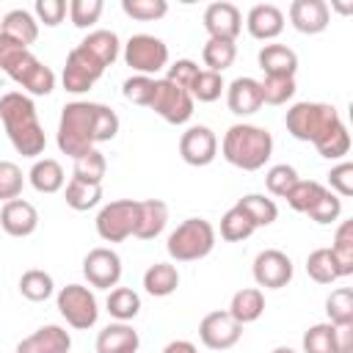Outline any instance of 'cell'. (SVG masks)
<instances>
[{"label": "cell", "instance_id": "obj_24", "mask_svg": "<svg viewBox=\"0 0 353 353\" xmlns=\"http://www.w3.org/2000/svg\"><path fill=\"white\" fill-rule=\"evenodd\" d=\"M256 61H259V69L270 77H295L298 72V55L287 44H265Z\"/></svg>", "mask_w": 353, "mask_h": 353}, {"label": "cell", "instance_id": "obj_18", "mask_svg": "<svg viewBox=\"0 0 353 353\" xmlns=\"http://www.w3.org/2000/svg\"><path fill=\"white\" fill-rule=\"evenodd\" d=\"M0 226L11 237H28L39 229V212L25 199H11L0 210Z\"/></svg>", "mask_w": 353, "mask_h": 353}, {"label": "cell", "instance_id": "obj_2", "mask_svg": "<svg viewBox=\"0 0 353 353\" xmlns=\"http://www.w3.org/2000/svg\"><path fill=\"white\" fill-rule=\"evenodd\" d=\"M0 121L6 127V135L11 146L22 157H39L47 146L44 127L39 121L36 105L28 94L22 91H8L0 97Z\"/></svg>", "mask_w": 353, "mask_h": 353}, {"label": "cell", "instance_id": "obj_17", "mask_svg": "<svg viewBox=\"0 0 353 353\" xmlns=\"http://www.w3.org/2000/svg\"><path fill=\"white\" fill-rule=\"evenodd\" d=\"M290 22L298 33L314 36L323 33L331 22V11L325 0H292L290 6Z\"/></svg>", "mask_w": 353, "mask_h": 353}, {"label": "cell", "instance_id": "obj_45", "mask_svg": "<svg viewBox=\"0 0 353 353\" xmlns=\"http://www.w3.org/2000/svg\"><path fill=\"white\" fill-rule=\"evenodd\" d=\"M314 149H317V154L325 157V160H342V157L350 152V135H347L345 121H342L336 130H331L320 143H314Z\"/></svg>", "mask_w": 353, "mask_h": 353}, {"label": "cell", "instance_id": "obj_11", "mask_svg": "<svg viewBox=\"0 0 353 353\" xmlns=\"http://www.w3.org/2000/svg\"><path fill=\"white\" fill-rule=\"evenodd\" d=\"M102 74H105V69L77 44V47L69 50V55H66L61 80H63V88H66L69 94H85Z\"/></svg>", "mask_w": 353, "mask_h": 353}, {"label": "cell", "instance_id": "obj_34", "mask_svg": "<svg viewBox=\"0 0 353 353\" xmlns=\"http://www.w3.org/2000/svg\"><path fill=\"white\" fill-rule=\"evenodd\" d=\"M303 353H339L336 347V325L314 323L303 331Z\"/></svg>", "mask_w": 353, "mask_h": 353}, {"label": "cell", "instance_id": "obj_55", "mask_svg": "<svg viewBox=\"0 0 353 353\" xmlns=\"http://www.w3.org/2000/svg\"><path fill=\"white\" fill-rule=\"evenodd\" d=\"M163 353H199V347L193 342H188V339H174V342H168L163 347Z\"/></svg>", "mask_w": 353, "mask_h": 353}, {"label": "cell", "instance_id": "obj_19", "mask_svg": "<svg viewBox=\"0 0 353 353\" xmlns=\"http://www.w3.org/2000/svg\"><path fill=\"white\" fill-rule=\"evenodd\" d=\"M72 336L61 325H41L30 336H25L14 353H69Z\"/></svg>", "mask_w": 353, "mask_h": 353}, {"label": "cell", "instance_id": "obj_27", "mask_svg": "<svg viewBox=\"0 0 353 353\" xmlns=\"http://www.w3.org/2000/svg\"><path fill=\"white\" fill-rule=\"evenodd\" d=\"M80 47L102 66V69H108V66H113V61L119 58V36L113 33V30H105V28H99V30H91L83 41H80Z\"/></svg>", "mask_w": 353, "mask_h": 353}, {"label": "cell", "instance_id": "obj_8", "mask_svg": "<svg viewBox=\"0 0 353 353\" xmlns=\"http://www.w3.org/2000/svg\"><path fill=\"white\" fill-rule=\"evenodd\" d=\"M55 303H58L61 317H63L72 328H77V331H88V328H94L97 320H99L97 298H94V292H91L88 287H83V284H66V287H61Z\"/></svg>", "mask_w": 353, "mask_h": 353}, {"label": "cell", "instance_id": "obj_42", "mask_svg": "<svg viewBox=\"0 0 353 353\" xmlns=\"http://www.w3.org/2000/svg\"><path fill=\"white\" fill-rule=\"evenodd\" d=\"M323 190H325V185H320V182H314V179H298V182L292 185V190H290L284 199H287V204H290L295 212H309L312 204L323 196Z\"/></svg>", "mask_w": 353, "mask_h": 353}, {"label": "cell", "instance_id": "obj_22", "mask_svg": "<svg viewBox=\"0 0 353 353\" xmlns=\"http://www.w3.org/2000/svg\"><path fill=\"white\" fill-rule=\"evenodd\" d=\"M168 223V204L160 199H143L138 201V221L132 237L138 240H154Z\"/></svg>", "mask_w": 353, "mask_h": 353}, {"label": "cell", "instance_id": "obj_36", "mask_svg": "<svg viewBox=\"0 0 353 353\" xmlns=\"http://www.w3.org/2000/svg\"><path fill=\"white\" fill-rule=\"evenodd\" d=\"M19 292H22L28 301L41 303V301H47V298L55 292L52 276H50V273H44V270H39V268L25 270V273H22V279H19Z\"/></svg>", "mask_w": 353, "mask_h": 353}, {"label": "cell", "instance_id": "obj_16", "mask_svg": "<svg viewBox=\"0 0 353 353\" xmlns=\"http://www.w3.org/2000/svg\"><path fill=\"white\" fill-rule=\"evenodd\" d=\"M204 30L210 33V39H221V41H234L243 30V14L234 3H210L204 11Z\"/></svg>", "mask_w": 353, "mask_h": 353}, {"label": "cell", "instance_id": "obj_39", "mask_svg": "<svg viewBox=\"0 0 353 353\" xmlns=\"http://www.w3.org/2000/svg\"><path fill=\"white\" fill-rule=\"evenodd\" d=\"M325 314L331 325H347L353 323V290L350 287H336L325 298Z\"/></svg>", "mask_w": 353, "mask_h": 353}, {"label": "cell", "instance_id": "obj_32", "mask_svg": "<svg viewBox=\"0 0 353 353\" xmlns=\"http://www.w3.org/2000/svg\"><path fill=\"white\" fill-rule=\"evenodd\" d=\"M306 273L312 281L317 284H331L336 279H342V270L331 254V248H314L309 256H306Z\"/></svg>", "mask_w": 353, "mask_h": 353}, {"label": "cell", "instance_id": "obj_38", "mask_svg": "<svg viewBox=\"0 0 353 353\" xmlns=\"http://www.w3.org/2000/svg\"><path fill=\"white\" fill-rule=\"evenodd\" d=\"M331 254L342 270V279L353 273V221H342L336 234H334V245Z\"/></svg>", "mask_w": 353, "mask_h": 353}, {"label": "cell", "instance_id": "obj_40", "mask_svg": "<svg viewBox=\"0 0 353 353\" xmlns=\"http://www.w3.org/2000/svg\"><path fill=\"white\" fill-rule=\"evenodd\" d=\"M259 94H262V105H284L295 97V77L265 74V80H259Z\"/></svg>", "mask_w": 353, "mask_h": 353}, {"label": "cell", "instance_id": "obj_23", "mask_svg": "<svg viewBox=\"0 0 353 353\" xmlns=\"http://www.w3.org/2000/svg\"><path fill=\"white\" fill-rule=\"evenodd\" d=\"M138 345L141 336L130 323H110L97 334V353H135Z\"/></svg>", "mask_w": 353, "mask_h": 353}, {"label": "cell", "instance_id": "obj_50", "mask_svg": "<svg viewBox=\"0 0 353 353\" xmlns=\"http://www.w3.org/2000/svg\"><path fill=\"white\" fill-rule=\"evenodd\" d=\"M102 0H72L69 3V17L74 28H91L102 17Z\"/></svg>", "mask_w": 353, "mask_h": 353}, {"label": "cell", "instance_id": "obj_44", "mask_svg": "<svg viewBox=\"0 0 353 353\" xmlns=\"http://www.w3.org/2000/svg\"><path fill=\"white\" fill-rule=\"evenodd\" d=\"M298 179H301V176H298V171H295L292 165L279 163V165H270V168H268V174H265V188H268L270 196L284 199V196L292 190V185H295Z\"/></svg>", "mask_w": 353, "mask_h": 353}, {"label": "cell", "instance_id": "obj_33", "mask_svg": "<svg viewBox=\"0 0 353 353\" xmlns=\"http://www.w3.org/2000/svg\"><path fill=\"white\" fill-rule=\"evenodd\" d=\"M108 312L119 323H127V320L138 317V312H141V295L135 290H130V287H116L108 295Z\"/></svg>", "mask_w": 353, "mask_h": 353}, {"label": "cell", "instance_id": "obj_43", "mask_svg": "<svg viewBox=\"0 0 353 353\" xmlns=\"http://www.w3.org/2000/svg\"><path fill=\"white\" fill-rule=\"evenodd\" d=\"M223 77L218 74V72H210V69H201L199 74H196V80H193V85H190V97H193V102L199 99V102H215L221 94H223Z\"/></svg>", "mask_w": 353, "mask_h": 353}, {"label": "cell", "instance_id": "obj_6", "mask_svg": "<svg viewBox=\"0 0 353 353\" xmlns=\"http://www.w3.org/2000/svg\"><path fill=\"white\" fill-rule=\"evenodd\" d=\"M215 248V229L207 218H188L182 221L165 243V251L176 262H196L204 259Z\"/></svg>", "mask_w": 353, "mask_h": 353}, {"label": "cell", "instance_id": "obj_10", "mask_svg": "<svg viewBox=\"0 0 353 353\" xmlns=\"http://www.w3.org/2000/svg\"><path fill=\"white\" fill-rule=\"evenodd\" d=\"M149 110H154L168 124H185L193 116V97L185 88L174 85L171 80L160 77V80H154V94H152Z\"/></svg>", "mask_w": 353, "mask_h": 353}, {"label": "cell", "instance_id": "obj_54", "mask_svg": "<svg viewBox=\"0 0 353 353\" xmlns=\"http://www.w3.org/2000/svg\"><path fill=\"white\" fill-rule=\"evenodd\" d=\"M336 347L339 353H353V323L336 325Z\"/></svg>", "mask_w": 353, "mask_h": 353}, {"label": "cell", "instance_id": "obj_14", "mask_svg": "<svg viewBox=\"0 0 353 353\" xmlns=\"http://www.w3.org/2000/svg\"><path fill=\"white\" fill-rule=\"evenodd\" d=\"M240 334H243V325L229 312H210L199 323V339L210 350H229V347H234Z\"/></svg>", "mask_w": 353, "mask_h": 353}, {"label": "cell", "instance_id": "obj_20", "mask_svg": "<svg viewBox=\"0 0 353 353\" xmlns=\"http://www.w3.org/2000/svg\"><path fill=\"white\" fill-rule=\"evenodd\" d=\"M245 28L254 39L259 41H268V39H276L281 30H284V14L279 6L273 3H256L251 6L248 17H245Z\"/></svg>", "mask_w": 353, "mask_h": 353}, {"label": "cell", "instance_id": "obj_3", "mask_svg": "<svg viewBox=\"0 0 353 353\" xmlns=\"http://www.w3.org/2000/svg\"><path fill=\"white\" fill-rule=\"evenodd\" d=\"M0 72H6L22 91L33 97H47L55 88V72L44 66L28 47L0 33Z\"/></svg>", "mask_w": 353, "mask_h": 353}, {"label": "cell", "instance_id": "obj_1", "mask_svg": "<svg viewBox=\"0 0 353 353\" xmlns=\"http://www.w3.org/2000/svg\"><path fill=\"white\" fill-rule=\"evenodd\" d=\"M119 132V116L99 102H69L58 121V149L72 160L88 154L97 143L113 141Z\"/></svg>", "mask_w": 353, "mask_h": 353}, {"label": "cell", "instance_id": "obj_31", "mask_svg": "<svg viewBox=\"0 0 353 353\" xmlns=\"http://www.w3.org/2000/svg\"><path fill=\"white\" fill-rule=\"evenodd\" d=\"M63 199L72 210L77 212H85L91 207H97L102 201V185H94V182H83V179H69L66 182V190H63Z\"/></svg>", "mask_w": 353, "mask_h": 353}, {"label": "cell", "instance_id": "obj_35", "mask_svg": "<svg viewBox=\"0 0 353 353\" xmlns=\"http://www.w3.org/2000/svg\"><path fill=\"white\" fill-rule=\"evenodd\" d=\"M254 232H256V226L248 221V215H245L237 204H234L232 210H226V212H223V218H221V237H223L226 243L248 240Z\"/></svg>", "mask_w": 353, "mask_h": 353}, {"label": "cell", "instance_id": "obj_4", "mask_svg": "<svg viewBox=\"0 0 353 353\" xmlns=\"http://www.w3.org/2000/svg\"><path fill=\"white\" fill-rule=\"evenodd\" d=\"M226 163L243 171H259L273 154V135L256 124H232L221 141Z\"/></svg>", "mask_w": 353, "mask_h": 353}, {"label": "cell", "instance_id": "obj_56", "mask_svg": "<svg viewBox=\"0 0 353 353\" xmlns=\"http://www.w3.org/2000/svg\"><path fill=\"white\" fill-rule=\"evenodd\" d=\"M270 353H295V350H292V347H287V345H279V347H273Z\"/></svg>", "mask_w": 353, "mask_h": 353}, {"label": "cell", "instance_id": "obj_41", "mask_svg": "<svg viewBox=\"0 0 353 353\" xmlns=\"http://www.w3.org/2000/svg\"><path fill=\"white\" fill-rule=\"evenodd\" d=\"M105 171H108V160H105V154H102L99 149H91L88 154H83V157L74 160V171H72V176H74V179H83V182L102 185Z\"/></svg>", "mask_w": 353, "mask_h": 353}, {"label": "cell", "instance_id": "obj_13", "mask_svg": "<svg viewBox=\"0 0 353 353\" xmlns=\"http://www.w3.org/2000/svg\"><path fill=\"white\" fill-rule=\"evenodd\" d=\"M254 281L265 290H281L292 281V259L279 248H265L254 259Z\"/></svg>", "mask_w": 353, "mask_h": 353}, {"label": "cell", "instance_id": "obj_47", "mask_svg": "<svg viewBox=\"0 0 353 353\" xmlns=\"http://www.w3.org/2000/svg\"><path fill=\"white\" fill-rule=\"evenodd\" d=\"M306 215H309L314 223L328 226V223H334V221L342 215V199L325 188V190H323V196H320V199L312 204V210H309Z\"/></svg>", "mask_w": 353, "mask_h": 353}, {"label": "cell", "instance_id": "obj_29", "mask_svg": "<svg viewBox=\"0 0 353 353\" xmlns=\"http://www.w3.org/2000/svg\"><path fill=\"white\" fill-rule=\"evenodd\" d=\"M179 287V270L171 262H154L146 268L143 273V290L154 298H165L171 292H176Z\"/></svg>", "mask_w": 353, "mask_h": 353}, {"label": "cell", "instance_id": "obj_49", "mask_svg": "<svg viewBox=\"0 0 353 353\" xmlns=\"http://www.w3.org/2000/svg\"><path fill=\"white\" fill-rule=\"evenodd\" d=\"M22 185H25L22 168L17 163H11V160H0V201L19 199Z\"/></svg>", "mask_w": 353, "mask_h": 353}, {"label": "cell", "instance_id": "obj_51", "mask_svg": "<svg viewBox=\"0 0 353 353\" xmlns=\"http://www.w3.org/2000/svg\"><path fill=\"white\" fill-rule=\"evenodd\" d=\"M199 72H201L199 63H193L190 58H179V61H174V63L168 66L165 80H171L174 85H179V88H185V91L190 94V85H193V80H196Z\"/></svg>", "mask_w": 353, "mask_h": 353}, {"label": "cell", "instance_id": "obj_48", "mask_svg": "<svg viewBox=\"0 0 353 353\" xmlns=\"http://www.w3.org/2000/svg\"><path fill=\"white\" fill-rule=\"evenodd\" d=\"M154 80H157V77H146V74H132V77H127L124 85H121L124 99L132 102V105L149 108L152 94H154Z\"/></svg>", "mask_w": 353, "mask_h": 353}, {"label": "cell", "instance_id": "obj_37", "mask_svg": "<svg viewBox=\"0 0 353 353\" xmlns=\"http://www.w3.org/2000/svg\"><path fill=\"white\" fill-rule=\"evenodd\" d=\"M201 58H204V66L210 69V72H223V69H229L232 63H234V58H237V47H234V41H221V39H210L207 44H204V50H201Z\"/></svg>", "mask_w": 353, "mask_h": 353}, {"label": "cell", "instance_id": "obj_5", "mask_svg": "<svg viewBox=\"0 0 353 353\" xmlns=\"http://www.w3.org/2000/svg\"><path fill=\"white\" fill-rule=\"evenodd\" d=\"M284 124H287V132L295 141L320 143L331 130H336L342 124V119H339L334 105H325V102H295L287 110Z\"/></svg>", "mask_w": 353, "mask_h": 353}, {"label": "cell", "instance_id": "obj_52", "mask_svg": "<svg viewBox=\"0 0 353 353\" xmlns=\"http://www.w3.org/2000/svg\"><path fill=\"white\" fill-rule=\"evenodd\" d=\"M328 190L336 196H353V163H339L328 171Z\"/></svg>", "mask_w": 353, "mask_h": 353}, {"label": "cell", "instance_id": "obj_25", "mask_svg": "<svg viewBox=\"0 0 353 353\" xmlns=\"http://www.w3.org/2000/svg\"><path fill=\"white\" fill-rule=\"evenodd\" d=\"M0 33L8 36V39H14V41L22 44V47H30V44L39 39V22H36V17H33L30 11H25V8H11V11L0 19Z\"/></svg>", "mask_w": 353, "mask_h": 353}, {"label": "cell", "instance_id": "obj_46", "mask_svg": "<svg viewBox=\"0 0 353 353\" xmlns=\"http://www.w3.org/2000/svg\"><path fill=\"white\" fill-rule=\"evenodd\" d=\"M121 11L138 22H154L165 17L168 3L165 0H121Z\"/></svg>", "mask_w": 353, "mask_h": 353}, {"label": "cell", "instance_id": "obj_53", "mask_svg": "<svg viewBox=\"0 0 353 353\" xmlns=\"http://www.w3.org/2000/svg\"><path fill=\"white\" fill-rule=\"evenodd\" d=\"M33 11H36L39 22H44L47 28H55V25H61L63 17H66V3H63V0H36Z\"/></svg>", "mask_w": 353, "mask_h": 353}, {"label": "cell", "instance_id": "obj_30", "mask_svg": "<svg viewBox=\"0 0 353 353\" xmlns=\"http://www.w3.org/2000/svg\"><path fill=\"white\" fill-rule=\"evenodd\" d=\"M237 207L248 215V221H251L256 229H259V226H270V223L279 218L276 201L268 199V196H262V193H245V196L237 201Z\"/></svg>", "mask_w": 353, "mask_h": 353}, {"label": "cell", "instance_id": "obj_28", "mask_svg": "<svg viewBox=\"0 0 353 353\" xmlns=\"http://www.w3.org/2000/svg\"><path fill=\"white\" fill-rule=\"evenodd\" d=\"M30 185L39 190V193H58L66 182V174H63V165L52 157H41L30 165V174H28Z\"/></svg>", "mask_w": 353, "mask_h": 353}, {"label": "cell", "instance_id": "obj_9", "mask_svg": "<svg viewBox=\"0 0 353 353\" xmlns=\"http://www.w3.org/2000/svg\"><path fill=\"white\" fill-rule=\"evenodd\" d=\"M138 221V201L135 199H116L97 212V234L105 243H121L132 237Z\"/></svg>", "mask_w": 353, "mask_h": 353}, {"label": "cell", "instance_id": "obj_12", "mask_svg": "<svg viewBox=\"0 0 353 353\" xmlns=\"http://www.w3.org/2000/svg\"><path fill=\"white\" fill-rule=\"evenodd\" d=\"M83 276L97 290H110L121 279V256L113 248H91L83 259Z\"/></svg>", "mask_w": 353, "mask_h": 353}, {"label": "cell", "instance_id": "obj_21", "mask_svg": "<svg viewBox=\"0 0 353 353\" xmlns=\"http://www.w3.org/2000/svg\"><path fill=\"white\" fill-rule=\"evenodd\" d=\"M226 105L234 116H251L262 108V94H259V80L254 77H237L226 88Z\"/></svg>", "mask_w": 353, "mask_h": 353}, {"label": "cell", "instance_id": "obj_7", "mask_svg": "<svg viewBox=\"0 0 353 353\" xmlns=\"http://www.w3.org/2000/svg\"><path fill=\"white\" fill-rule=\"evenodd\" d=\"M124 63L132 72L152 77L168 66V47L163 39H157L152 33H135L124 44Z\"/></svg>", "mask_w": 353, "mask_h": 353}, {"label": "cell", "instance_id": "obj_15", "mask_svg": "<svg viewBox=\"0 0 353 353\" xmlns=\"http://www.w3.org/2000/svg\"><path fill=\"white\" fill-rule=\"evenodd\" d=\"M179 154H182V160L188 165H196V168L210 165L215 160V154H218V138H215V132L210 127H204V124L188 127L182 132V138H179Z\"/></svg>", "mask_w": 353, "mask_h": 353}, {"label": "cell", "instance_id": "obj_26", "mask_svg": "<svg viewBox=\"0 0 353 353\" xmlns=\"http://www.w3.org/2000/svg\"><path fill=\"white\" fill-rule=\"evenodd\" d=\"M240 325H248V323H256L265 312V295L259 287H245V290H237L232 295V303L226 309Z\"/></svg>", "mask_w": 353, "mask_h": 353}]
</instances>
